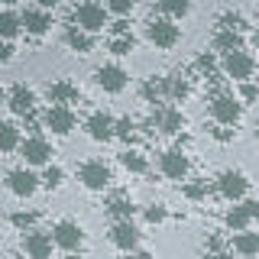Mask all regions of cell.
<instances>
[{
  "mask_svg": "<svg viewBox=\"0 0 259 259\" xmlns=\"http://www.w3.org/2000/svg\"><path fill=\"white\" fill-rule=\"evenodd\" d=\"M107 7H101L97 0H84V4H78L75 10H71V23H75L78 29H84V32H101L104 26H107Z\"/></svg>",
  "mask_w": 259,
  "mask_h": 259,
  "instance_id": "1",
  "label": "cell"
},
{
  "mask_svg": "<svg viewBox=\"0 0 259 259\" xmlns=\"http://www.w3.org/2000/svg\"><path fill=\"white\" fill-rule=\"evenodd\" d=\"M210 117H214V123H221V126H237L240 117H243V107H240V101L233 94L217 91L210 97Z\"/></svg>",
  "mask_w": 259,
  "mask_h": 259,
  "instance_id": "2",
  "label": "cell"
},
{
  "mask_svg": "<svg viewBox=\"0 0 259 259\" xmlns=\"http://www.w3.org/2000/svg\"><path fill=\"white\" fill-rule=\"evenodd\" d=\"M221 68H224V75L230 78V81H249L253 78V71H256V59L249 52H243V49H233V52H227L224 59H221Z\"/></svg>",
  "mask_w": 259,
  "mask_h": 259,
  "instance_id": "3",
  "label": "cell"
},
{
  "mask_svg": "<svg viewBox=\"0 0 259 259\" xmlns=\"http://www.w3.org/2000/svg\"><path fill=\"white\" fill-rule=\"evenodd\" d=\"M78 182L84 185L88 191H104V188H110V182H113L110 165H104L101 159H88L84 165L78 168Z\"/></svg>",
  "mask_w": 259,
  "mask_h": 259,
  "instance_id": "4",
  "label": "cell"
},
{
  "mask_svg": "<svg viewBox=\"0 0 259 259\" xmlns=\"http://www.w3.org/2000/svg\"><path fill=\"white\" fill-rule=\"evenodd\" d=\"M146 36H149L152 46L172 49V46H178V39H182V29H178L175 20H168V16H156V20H149V26H146Z\"/></svg>",
  "mask_w": 259,
  "mask_h": 259,
  "instance_id": "5",
  "label": "cell"
},
{
  "mask_svg": "<svg viewBox=\"0 0 259 259\" xmlns=\"http://www.w3.org/2000/svg\"><path fill=\"white\" fill-rule=\"evenodd\" d=\"M52 240L65 253H78V249L84 246V230H81L78 221H59L52 227Z\"/></svg>",
  "mask_w": 259,
  "mask_h": 259,
  "instance_id": "6",
  "label": "cell"
},
{
  "mask_svg": "<svg viewBox=\"0 0 259 259\" xmlns=\"http://www.w3.org/2000/svg\"><path fill=\"white\" fill-rule=\"evenodd\" d=\"M20 156H23L26 165H49V162H52V143H49L46 136L32 133L20 143Z\"/></svg>",
  "mask_w": 259,
  "mask_h": 259,
  "instance_id": "7",
  "label": "cell"
},
{
  "mask_svg": "<svg viewBox=\"0 0 259 259\" xmlns=\"http://www.w3.org/2000/svg\"><path fill=\"white\" fill-rule=\"evenodd\" d=\"M39 175L32 172L29 165H23V168H10L7 172V188H10V194H16V198H32L39 188Z\"/></svg>",
  "mask_w": 259,
  "mask_h": 259,
  "instance_id": "8",
  "label": "cell"
},
{
  "mask_svg": "<svg viewBox=\"0 0 259 259\" xmlns=\"http://www.w3.org/2000/svg\"><path fill=\"white\" fill-rule=\"evenodd\" d=\"M42 123H46V130H52L55 136H68L71 130H75L78 117H75V110H71V107H65V104H52V107L46 110Z\"/></svg>",
  "mask_w": 259,
  "mask_h": 259,
  "instance_id": "9",
  "label": "cell"
},
{
  "mask_svg": "<svg viewBox=\"0 0 259 259\" xmlns=\"http://www.w3.org/2000/svg\"><path fill=\"white\" fill-rule=\"evenodd\" d=\"M84 130H88V136H91L94 143H107V140L117 136V120H113L107 110H94L91 117L84 120Z\"/></svg>",
  "mask_w": 259,
  "mask_h": 259,
  "instance_id": "10",
  "label": "cell"
},
{
  "mask_svg": "<svg viewBox=\"0 0 259 259\" xmlns=\"http://www.w3.org/2000/svg\"><path fill=\"white\" fill-rule=\"evenodd\" d=\"M188 168H191V162H188V156H185L182 149H165L159 156V172L165 178H172V182H185Z\"/></svg>",
  "mask_w": 259,
  "mask_h": 259,
  "instance_id": "11",
  "label": "cell"
},
{
  "mask_svg": "<svg viewBox=\"0 0 259 259\" xmlns=\"http://www.w3.org/2000/svg\"><path fill=\"white\" fill-rule=\"evenodd\" d=\"M149 123L156 126L159 133H165V136H178L182 126H185V117H182L178 107H172V104H162V107H156V113H152Z\"/></svg>",
  "mask_w": 259,
  "mask_h": 259,
  "instance_id": "12",
  "label": "cell"
},
{
  "mask_svg": "<svg viewBox=\"0 0 259 259\" xmlns=\"http://www.w3.org/2000/svg\"><path fill=\"white\" fill-rule=\"evenodd\" d=\"M217 191H221L227 201L240 204L243 194L249 191V182H246V175H243V172H233V168H227V172H221V178H217Z\"/></svg>",
  "mask_w": 259,
  "mask_h": 259,
  "instance_id": "13",
  "label": "cell"
},
{
  "mask_svg": "<svg viewBox=\"0 0 259 259\" xmlns=\"http://www.w3.org/2000/svg\"><path fill=\"white\" fill-rule=\"evenodd\" d=\"M52 246H55V240H52V233H46V230L23 233V253L29 259H52Z\"/></svg>",
  "mask_w": 259,
  "mask_h": 259,
  "instance_id": "14",
  "label": "cell"
},
{
  "mask_svg": "<svg viewBox=\"0 0 259 259\" xmlns=\"http://www.w3.org/2000/svg\"><path fill=\"white\" fill-rule=\"evenodd\" d=\"M94 81H97V88H104L107 94H120L126 88L130 75L120 68V65H101V68L94 71Z\"/></svg>",
  "mask_w": 259,
  "mask_h": 259,
  "instance_id": "15",
  "label": "cell"
},
{
  "mask_svg": "<svg viewBox=\"0 0 259 259\" xmlns=\"http://www.w3.org/2000/svg\"><path fill=\"white\" fill-rule=\"evenodd\" d=\"M110 243L117 249H123V253H133L136 246H140V230H136L133 221H113L110 227Z\"/></svg>",
  "mask_w": 259,
  "mask_h": 259,
  "instance_id": "16",
  "label": "cell"
},
{
  "mask_svg": "<svg viewBox=\"0 0 259 259\" xmlns=\"http://www.w3.org/2000/svg\"><path fill=\"white\" fill-rule=\"evenodd\" d=\"M7 107H10L16 117H29V113L36 110V94H32V88L16 84L13 91L7 94Z\"/></svg>",
  "mask_w": 259,
  "mask_h": 259,
  "instance_id": "17",
  "label": "cell"
},
{
  "mask_svg": "<svg viewBox=\"0 0 259 259\" xmlns=\"http://www.w3.org/2000/svg\"><path fill=\"white\" fill-rule=\"evenodd\" d=\"M23 29H26L29 36H46V32L52 29V13L42 10V7H29V10L23 13Z\"/></svg>",
  "mask_w": 259,
  "mask_h": 259,
  "instance_id": "18",
  "label": "cell"
},
{
  "mask_svg": "<svg viewBox=\"0 0 259 259\" xmlns=\"http://www.w3.org/2000/svg\"><path fill=\"white\" fill-rule=\"evenodd\" d=\"M253 204L256 201H240V204H233L227 210V227H230L233 233H240V230L249 227V221H253Z\"/></svg>",
  "mask_w": 259,
  "mask_h": 259,
  "instance_id": "19",
  "label": "cell"
},
{
  "mask_svg": "<svg viewBox=\"0 0 259 259\" xmlns=\"http://www.w3.org/2000/svg\"><path fill=\"white\" fill-rule=\"evenodd\" d=\"M81 97V91H78V84H71V81H52V84H49V101L52 104H65V107H68V104H75Z\"/></svg>",
  "mask_w": 259,
  "mask_h": 259,
  "instance_id": "20",
  "label": "cell"
},
{
  "mask_svg": "<svg viewBox=\"0 0 259 259\" xmlns=\"http://www.w3.org/2000/svg\"><path fill=\"white\" fill-rule=\"evenodd\" d=\"M65 46H68L71 52H78V55H88L94 49V39H91V32H84L78 26H68L65 29Z\"/></svg>",
  "mask_w": 259,
  "mask_h": 259,
  "instance_id": "21",
  "label": "cell"
},
{
  "mask_svg": "<svg viewBox=\"0 0 259 259\" xmlns=\"http://www.w3.org/2000/svg\"><path fill=\"white\" fill-rule=\"evenodd\" d=\"M233 253L243 256V259L259 256V233H249V230L233 233Z\"/></svg>",
  "mask_w": 259,
  "mask_h": 259,
  "instance_id": "22",
  "label": "cell"
},
{
  "mask_svg": "<svg viewBox=\"0 0 259 259\" xmlns=\"http://www.w3.org/2000/svg\"><path fill=\"white\" fill-rule=\"evenodd\" d=\"M107 214L113 217V221H133L136 207H133L130 198H123V194H113V198L107 201Z\"/></svg>",
  "mask_w": 259,
  "mask_h": 259,
  "instance_id": "23",
  "label": "cell"
},
{
  "mask_svg": "<svg viewBox=\"0 0 259 259\" xmlns=\"http://www.w3.org/2000/svg\"><path fill=\"white\" fill-rule=\"evenodd\" d=\"M191 94V84L185 75H168L165 78V101H185Z\"/></svg>",
  "mask_w": 259,
  "mask_h": 259,
  "instance_id": "24",
  "label": "cell"
},
{
  "mask_svg": "<svg viewBox=\"0 0 259 259\" xmlns=\"http://www.w3.org/2000/svg\"><path fill=\"white\" fill-rule=\"evenodd\" d=\"M23 32V16L13 10H0V39H16Z\"/></svg>",
  "mask_w": 259,
  "mask_h": 259,
  "instance_id": "25",
  "label": "cell"
},
{
  "mask_svg": "<svg viewBox=\"0 0 259 259\" xmlns=\"http://www.w3.org/2000/svg\"><path fill=\"white\" fill-rule=\"evenodd\" d=\"M120 165H123L126 172H133V175H143L146 168H149V162H146V156L140 149H123L120 152Z\"/></svg>",
  "mask_w": 259,
  "mask_h": 259,
  "instance_id": "26",
  "label": "cell"
},
{
  "mask_svg": "<svg viewBox=\"0 0 259 259\" xmlns=\"http://www.w3.org/2000/svg\"><path fill=\"white\" fill-rule=\"evenodd\" d=\"M188 10H191L188 0H159V13L168 20H182V16H188Z\"/></svg>",
  "mask_w": 259,
  "mask_h": 259,
  "instance_id": "27",
  "label": "cell"
},
{
  "mask_svg": "<svg viewBox=\"0 0 259 259\" xmlns=\"http://www.w3.org/2000/svg\"><path fill=\"white\" fill-rule=\"evenodd\" d=\"M214 49L217 52H233V49H240V29H221L214 36Z\"/></svg>",
  "mask_w": 259,
  "mask_h": 259,
  "instance_id": "28",
  "label": "cell"
},
{
  "mask_svg": "<svg viewBox=\"0 0 259 259\" xmlns=\"http://www.w3.org/2000/svg\"><path fill=\"white\" fill-rule=\"evenodd\" d=\"M20 130H16L13 123H0V152H13L20 149Z\"/></svg>",
  "mask_w": 259,
  "mask_h": 259,
  "instance_id": "29",
  "label": "cell"
},
{
  "mask_svg": "<svg viewBox=\"0 0 259 259\" xmlns=\"http://www.w3.org/2000/svg\"><path fill=\"white\" fill-rule=\"evenodd\" d=\"M143 97L152 101V104H162L165 101V78H149L143 84Z\"/></svg>",
  "mask_w": 259,
  "mask_h": 259,
  "instance_id": "30",
  "label": "cell"
},
{
  "mask_svg": "<svg viewBox=\"0 0 259 259\" xmlns=\"http://www.w3.org/2000/svg\"><path fill=\"white\" fill-rule=\"evenodd\" d=\"M39 182H42L49 191H55V188H62V182H65V172H62L59 165H52V162H49V165H46V172H42V178H39Z\"/></svg>",
  "mask_w": 259,
  "mask_h": 259,
  "instance_id": "31",
  "label": "cell"
},
{
  "mask_svg": "<svg viewBox=\"0 0 259 259\" xmlns=\"http://www.w3.org/2000/svg\"><path fill=\"white\" fill-rule=\"evenodd\" d=\"M10 224L16 227V230L29 233V230H36V214H29V210H16V214H10Z\"/></svg>",
  "mask_w": 259,
  "mask_h": 259,
  "instance_id": "32",
  "label": "cell"
},
{
  "mask_svg": "<svg viewBox=\"0 0 259 259\" xmlns=\"http://www.w3.org/2000/svg\"><path fill=\"white\" fill-rule=\"evenodd\" d=\"M110 52L113 55H130L133 52V36H130V32H117V36L110 39Z\"/></svg>",
  "mask_w": 259,
  "mask_h": 259,
  "instance_id": "33",
  "label": "cell"
},
{
  "mask_svg": "<svg viewBox=\"0 0 259 259\" xmlns=\"http://www.w3.org/2000/svg\"><path fill=\"white\" fill-rule=\"evenodd\" d=\"M117 136H120V140H126V143H133L136 140V123L130 117H120L117 120Z\"/></svg>",
  "mask_w": 259,
  "mask_h": 259,
  "instance_id": "34",
  "label": "cell"
},
{
  "mask_svg": "<svg viewBox=\"0 0 259 259\" xmlns=\"http://www.w3.org/2000/svg\"><path fill=\"white\" fill-rule=\"evenodd\" d=\"M104 7H107L110 13H117V16H126V13H133L136 0H104Z\"/></svg>",
  "mask_w": 259,
  "mask_h": 259,
  "instance_id": "35",
  "label": "cell"
},
{
  "mask_svg": "<svg viewBox=\"0 0 259 259\" xmlns=\"http://www.w3.org/2000/svg\"><path fill=\"white\" fill-rule=\"evenodd\" d=\"M185 198H191V201H201V198H207V182H188L185 185Z\"/></svg>",
  "mask_w": 259,
  "mask_h": 259,
  "instance_id": "36",
  "label": "cell"
},
{
  "mask_svg": "<svg viewBox=\"0 0 259 259\" xmlns=\"http://www.w3.org/2000/svg\"><path fill=\"white\" fill-rule=\"evenodd\" d=\"M165 217H168V210L162 204H149V207H146V221H149V224H162Z\"/></svg>",
  "mask_w": 259,
  "mask_h": 259,
  "instance_id": "37",
  "label": "cell"
},
{
  "mask_svg": "<svg viewBox=\"0 0 259 259\" xmlns=\"http://www.w3.org/2000/svg\"><path fill=\"white\" fill-rule=\"evenodd\" d=\"M210 133H214L217 143H230V140H233V130H227V126H221V123H214V130H210Z\"/></svg>",
  "mask_w": 259,
  "mask_h": 259,
  "instance_id": "38",
  "label": "cell"
},
{
  "mask_svg": "<svg viewBox=\"0 0 259 259\" xmlns=\"http://www.w3.org/2000/svg\"><path fill=\"white\" fill-rule=\"evenodd\" d=\"M13 59V46H10V39H0V65H7Z\"/></svg>",
  "mask_w": 259,
  "mask_h": 259,
  "instance_id": "39",
  "label": "cell"
},
{
  "mask_svg": "<svg viewBox=\"0 0 259 259\" xmlns=\"http://www.w3.org/2000/svg\"><path fill=\"white\" fill-rule=\"evenodd\" d=\"M214 65H217V62H214V55H201V59H198V68H201V71H207V75H214Z\"/></svg>",
  "mask_w": 259,
  "mask_h": 259,
  "instance_id": "40",
  "label": "cell"
},
{
  "mask_svg": "<svg viewBox=\"0 0 259 259\" xmlns=\"http://www.w3.org/2000/svg\"><path fill=\"white\" fill-rule=\"evenodd\" d=\"M243 101H256V97H259V88L256 84H249V81H243Z\"/></svg>",
  "mask_w": 259,
  "mask_h": 259,
  "instance_id": "41",
  "label": "cell"
},
{
  "mask_svg": "<svg viewBox=\"0 0 259 259\" xmlns=\"http://www.w3.org/2000/svg\"><path fill=\"white\" fill-rule=\"evenodd\" d=\"M123 259H152V253H143V249H133V253H123Z\"/></svg>",
  "mask_w": 259,
  "mask_h": 259,
  "instance_id": "42",
  "label": "cell"
},
{
  "mask_svg": "<svg viewBox=\"0 0 259 259\" xmlns=\"http://www.w3.org/2000/svg\"><path fill=\"white\" fill-rule=\"evenodd\" d=\"M62 0H36V7H42V10H52V7H59Z\"/></svg>",
  "mask_w": 259,
  "mask_h": 259,
  "instance_id": "43",
  "label": "cell"
},
{
  "mask_svg": "<svg viewBox=\"0 0 259 259\" xmlns=\"http://www.w3.org/2000/svg\"><path fill=\"white\" fill-rule=\"evenodd\" d=\"M210 259H237V256H233V253H227V249H221V253H214Z\"/></svg>",
  "mask_w": 259,
  "mask_h": 259,
  "instance_id": "44",
  "label": "cell"
},
{
  "mask_svg": "<svg viewBox=\"0 0 259 259\" xmlns=\"http://www.w3.org/2000/svg\"><path fill=\"white\" fill-rule=\"evenodd\" d=\"M253 221H259V201L253 204Z\"/></svg>",
  "mask_w": 259,
  "mask_h": 259,
  "instance_id": "45",
  "label": "cell"
},
{
  "mask_svg": "<svg viewBox=\"0 0 259 259\" xmlns=\"http://www.w3.org/2000/svg\"><path fill=\"white\" fill-rule=\"evenodd\" d=\"M0 4H7V7H13V4H20V0H0Z\"/></svg>",
  "mask_w": 259,
  "mask_h": 259,
  "instance_id": "46",
  "label": "cell"
},
{
  "mask_svg": "<svg viewBox=\"0 0 259 259\" xmlns=\"http://www.w3.org/2000/svg\"><path fill=\"white\" fill-rule=\"evenodd\" d=\"M253 42H256V52H259V29H256V36H253Z\"/></svg>",
  "mask_w": 259,
  "mask_h": 259,
  "instance_id": "47",
  "label": "cell"
},
{
  "mask_svg": "<svg viewBox=\"0 0 259 259\" xmlns=\"http://www.w3.org/2000/svg\"><path fill=\"white\" fill-rule=\"evenodd\" d=\"M0 104H7V94H4V88H0Z\"/></svg>",
  "mask_w": 259,
  "mask_h": 259,
  "instance_id": "48",
  "label": "cell"
},
{
  "mask_svg": "<svg viewBox=\"0 0 259 259\" xmlns=\"http://www.w3.org/2000/svg\"><path fill=\"white\" fill-rule=\"evenodd\" d=\"M256 136H259V126H256Z\"/></svg>",
  "mask_w": 259,
  "mask_h": 259,
  "instance_id": "49",
  "label": "cell"
},
{
  "mask_svg": "<svg viewBox=\"0 0 259 259\" xmlns=\"http://www.w3.org/2000/svg\"><path fill=\"white\" fill-rule=\"evenodd\" d=\"M26 259H29V256H26Z\"/></svg>",
  "mask_w": 259,
  "mask_h": 259,
  "instance_id": "50",
  "label": "cell"
}]
</instances>
